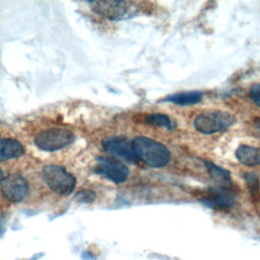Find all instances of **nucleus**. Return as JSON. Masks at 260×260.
Wrapping results in <instances>:
<instances>
[{
    "mask_svg": "<svg viewBox=\"0 0 260 260\" xmlns=\"http://www.w3.org/2000/svg\"><path fill=\"white\" fill-rule=\"evenodd\" d=\"M43 179L46 185L56 194L69 195L76 185L75 177L65 168L58 165H48L43 169Z\"/></svg>",
    "mask_w": 260,
    "mask_h": 260,
    "instance_id": "2",
    "label": "nucleus"
},
{
    "mask_svg": "<svg viewBox=\"0 0 260 260\" xmlns=\"http://www.w3.org/2000/svg\"><path fill=\"white\" fill-rule=\"evenodd\" d=\"M24 146L16 139L3 137L0 141V160L4 161L21 156L24 153Z\"/></svg>",
    "mask_w": 260,
    "mask_h": 260,
    "instance_id": "10",
    "label": "nucleus"
},
{
    "mask_svg": "<svg viewBox=\"0 0 260 260\" xmlns=\"http://www.w3.org/2000/svg\"><path fill=\"white\" fill-rule=\"evenodd\" d=\"M95 172L116 184L125 182L129 176V169L126 165L118 159L106 156L96 158Z\"/></svg>",
    "mask_w": 260,
    "mask_h": 260,
    "instance_id": "6",
    "label": "nucleus"
},
{
    "mask_svg": "<svg viewBox=\"0 0 260 260\" xmlns=\"http://www.w3.org/2000/svg\"><path fill=\"white\" fill-rule=\"evenodd\" d=\"M1 192L3 197L10 202H20L28 194V183L20 175L11 174L2 177Z\"/></svg>",
    "mask_w": 260,
    "mask_h": 260,
    "instance_id": "7",
    "label": "nucleus"
},
{
    "mask_svg": "<svg viewBox=\"0 0 260 260\" xmlns=\"http://www.w3.org/2000/svg\"><path fill=\"white\" fill-rule=\"evenodd\" d=\"M202 99V92L200 91H185L176 94H172L166 99V101L179 106H191L197 104Z\"/></svg>",
    "mask_w": 260,
    "mask_h": 260,
    "instance_id": "12",
    "label": "nucleus"
},
{
    "mask_svg": "<svg viewBox=\"0 0 260 260\" xmlns=\"http://www.w3.org/2000/svg\"><path fill=\"white\" fill-rule=\"evenodd\" d=\"M73 140L74 134L70 130L63 128H53L46 129L37 134L35 143L42 150L56 151L68 146L73 142Z\"/></svg>",
    "mask_w": 260,
    "mask_h": 260,
    "instance_id": "5",
    "label": "nucleus"
},
{
    "mask_svg": "<svg viewBox=\"0 0 260 260\" xmlns=\"http://www.w3.org/2000/svg\"><path fill=\"white\" fill-rule=\"evenodd\" d=\"M89 5L93 12L112 20L133 17L138 12V5L132 1H94Z\"/></svg>",
    "mask_w": 260,
    "mask_h": 260,
    "instance_id": "4",
    "label": "nucleus"
},
{
    "mask_svg": "<svg viewBox=\"0 0 260 260\" xmlns=\"http://www.w3.org/2000/svg\"><path fill=\"white\" fill-rule=\"evenodd\" d=\"M255 127L260 131V119L255 120Z\"/></svg>",
    "mask_w": 260,
    "mask_h": 260,
    "instance_id": "18",
    "label": "nucleus"
},
{
    "mask_svg": "<svg viewBox=\"0 0 260 260\" xmlns=\"http://www.w3.org/2000/svg\"><path fill=\"white\" fill-rule=\"evenodd\" d=\"M103 148L106 152L122 158L128 162L135 164L138 161L132 143L125 137H108L102 141Z\"/></svg>",
    "mask_w": 260,
    "mask_h": 260,
    "instance_id": "8",
    "label": "nucleus"
},
{
    "mask_svg": "<svg viewBox=\"0 0 260 260\" xmlns=\"http://www.w3.org/2000/svg\"><path fill=\"white\" fill-rule=\"evenodd\" d=\"M146 124L152 126H158L167 128L168 130H174L176 128V123L166 114L162 113H152L146 116L145 118Z\"/></svg>",
    "mask_w": 260,
    "mask_h": 260,
    "instance_id": "14",
    "label": "nucleus"
},
{
    "mask_svg": "<svg viewBox=\"0 0 260 260\" xmlns=\"http://www.w3.org/2000/svg\"><path fill=\"white\" fill-rule=\"evenodd\" d=\"M204 165L210 177L218 184V186H231V174L229 171L214 165L211 161H204Z\"/></svg>",
    "mask_w": 260,
    "mask_h": 260,
    "instance_id": "13",
    "label": "nucleus"
},
{
    "mask_svg": "<svg viewBox=\"0 0 260 260\" xmlns=\"http://www.w3.org/2000/svg\"><path fill=\"white\" fill-rule=\"evenodd\" d=\"M236 157L245 166H258L260 165V148L242 144L236 150Z\"/></svg>",
    "mask_w": 260,
    "mask_h": 260,
    "instance_id": "11",
    "label": "nucleus"
},
{
    "mask_svg": "<svg viewBox=\"0 0 260 260\" xmlns=\"http://www.w3.org/2000/svg\"><path fill=\"white\" fill-rule=\"evenodd\" d=\"M131 143L138 161H142L148 167L162 168L171 159V152L168 147L149 137L137 136Z\"/></svg>",
    "mask_w": 260,
    "mask_h": 260,
    "instance_id": "1",
    "label": "nucleus"
},
{
    "mask_svg": "<svg viewBox=\"0 0 260 260\" xmlns=\"http://www.w3.org/2000/svg\"><path fill=\"white\" fill-rule=\"evenodd\" d=\"M94 198H95V193L87 189L79 191L75 196V199L78 202H84V203H90L91 201L94 200Z\"/></svg>",
    "mask_w": 260,
    "mask_h": 260,
    "instance_id": "15",
    "label": "nucleus"
},
{
    "mask_svg": "<svg viewBox=\"0 0 260 260\" xmlns=\"http://www.w3.org/2000/svg\"><path fill=\"white\" fill-rule=\"evenodd\" d=\"M236 122L235 117L224 111H207L194 120L195 129L203 134H213L230 128Z\"/></svg>",
    "mask_w": 260,
    "mask_h": 260,
    "instance_id": "3",
    "label": "nucleus"
},
{
    "mask_svg": "<svg viewBox=\"0 0 260 260\" xmlns=\"http://www.w3.org/2000/svg\"><path fill=\"white\" fill-rule=\"evenodd\" d=\"M245 180L247 182V185H248L250 191L252 193H256L259 189V182H258L257 176H255L254 174L249 173V174L245 175Z\"/></svg>",
    "mask_w": 260,
    "mask_h": 260,
    "instance_id": "16",
    "label": "nucleus"
},
{
    "mask_svg": "<svg viewBox=\"0 0 260 260\" xmlns=\"http://www.w3.org/2000/svg\"><path fill=\"white\" fill-rule=\"evenodd\" d=\"M249 95L252 102L260 108V83L254 84L249 90Z\"/></svg>",
    "mask_w": 260,
    "mask_h": 260,
    "instance_id": "17",
    "label": "nucleus"
},
{
    "mask_svg": "<svg viewBox=\"0 0 260 260\" xmlns=\"http://www.w3.org/2000/svg\"><path fill=\"white\" fill-rule=\"evenodd\" d=\"M231 186H216L209 190L203 202L212 208H229L235 204L236 196Z\"/></svg>",
    "mask_w": 260,
    "mask_h": 260,
    "instance_id": "9",
    "label": "nucleus"
}]
</instances>
